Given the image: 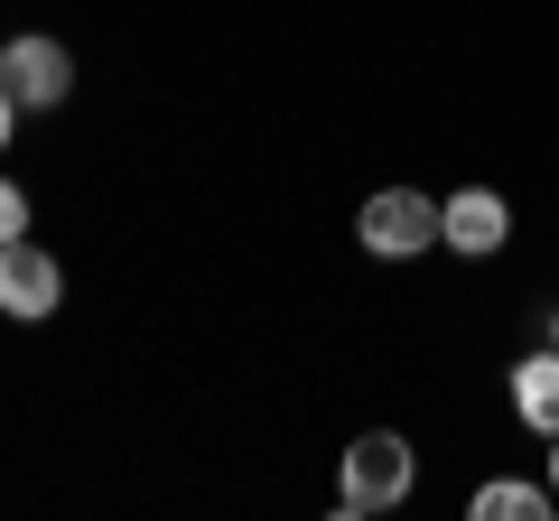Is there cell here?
<instances>
[{
  "instance_id": "2",
  "label": "cell",
  "mask_w": 559,
  "mask_h": 521,
  "mask_svg": "<svg viewBox=\"0 0 559 521\" xmlns=\"http://www.w3.org/2000/svg\"><path fill=\"white\" fill-rule=\"evenodd\" d=\"M355 242L373 260H419L429 242H439V196H419V186H382V196H364Z\"/></svg>"
},
{
  "instance_id": "7",
  "label": "cell",
  "mask_w": 559,
  "mask_h": 521,
  "mask_svg": "<svg viewBox=\"0 0 559 521\" xmlns=\"http://www.w3.org/2000/svg\"><path fill=\"white\" fill-rule=\"evenodd\" d=\"M466 512L476 521H559V494H540V484H522V475H495V484H476Z\"/></svg>"
},
{
  "instance_id": "6",
  "label": "cell",
  "mask_w": 559,
  "mask_h": 521,
  "mask_svg": "<svg viewBox=\"0 0 559 521\" xmlns=\"http://www.w3.org/2000/svg\"><path fill=\"white\" fill-rule=\"evenodd\" d=\"M513 410H522V428L559 438V344H540V354L513 363Z\"/></svg>"
},
{
  "instance_id": "4",
  "label": "cell",
  "mask_w": 559,
  "mask_h": 521,
  "mask_svg": "<svg viewBox=\"0 0 559 521\" xmlns=\"http://www.w3.org/2000/svg\"><path fill=\"white\" fill-rule=\"evenodd\" d=\"M57 299H66V270L38 252V242H0V317H20V326H38V317H57Z\"/></svg>"
},
{
  "instance_id": "3",
  "label": "cell",
  "mask_w": 559,
  "mask_h": 521,
  "mask_svg": "<svg viewBox=\"0 0 559 521\" xmlns=\"http://www.w3.org/2000/svg\"><path fill=\"white\" fill-rule=\"evenodd\" d=\"M0 84L20 94V112H57V102L75 94V57H66L57 38H10L0 47Z\"/></svg>"
},
{
  "instance_id": "1",
  "label": "cell",
  "mask_w": 559,
  "mask_h": 521,
  "mask_svg": "<svg viewBox=\"0 0 559 521\" xmlns=\"http://www.w3.org/2000/svg\"><path fill=\"white\" fill-rule=\"evenodd\" d=\"M411 484H419L411 438H401V428H364V438L345 447V465H336V512L345 521L392 512V502H411Z\"/></svg>"
},
{
  "instance_id": "9",
  "label": "cell",
  "mask_w": 559,
  "mask_h": 521,
  "mask_svg": "<svg viewBox=\"0 0 559 521\" xmlns=\"http://www.w3.org/2000/svg\"><path fill=\"white\" fill-rule=\"evenodd\" d=\"M10 131H20V94L0 84V149H10Z\"/></svg>"
},
{
  "instance_id": "8",
  "label": "cell",
  "mask_w": 559,
  "mask_h": 521,
  "mask_svg": "<svg viewBox=\"0 0 559 521\" xmlns=\"http://www.w3.org/2000/svg\"><path fill=\"white\" fill-rule=\"evenodd\" d=\"M20 233H28V186L0 178V242H20Z\"/></svg>"
},
{
  "instance_id": "5",
  "label": "cell",
  "mask_w": 559,
  "mask_h": 521,
  "mask_svg": "<svg viewBox=\"0 0 559 521\" xmlns=\"http://www.w3.org/2000/svg\"><path fill=\"white\" fill-rule=\"evenodd\" d=\"M439 242L457 260H495L503 242H513V205H503L495 186H457V196L439 205Z\"/></svg>"
},
{
  "instance_id": "11",
  "label": "cell",
  "mask_w": 559,
  "mask_h": 521,
  "mask_svg": "<svg viewBox=\"0 0 559 521\" xmlns=\"http://www.w3.org/2000/svg\"><path fill=\"white\" fill-rule=\"evenodd\" d=\"M550 344H559V307H550Z\"/></svg>"
},
{
  "instance_id": "10",
  "label": "cell",
  "mask_w": 559,
  "mask_h": 521,
  "mask_svg": "<svg viewBox=\"0 0 559 521\" xmlns=\"http://www.w3.org/2000/svg\"><path fill=\"white\" fill-rule=\"evenodd\" d=\"M550 494H559V438H550Z\"/></svg>"
}]
</instances>
